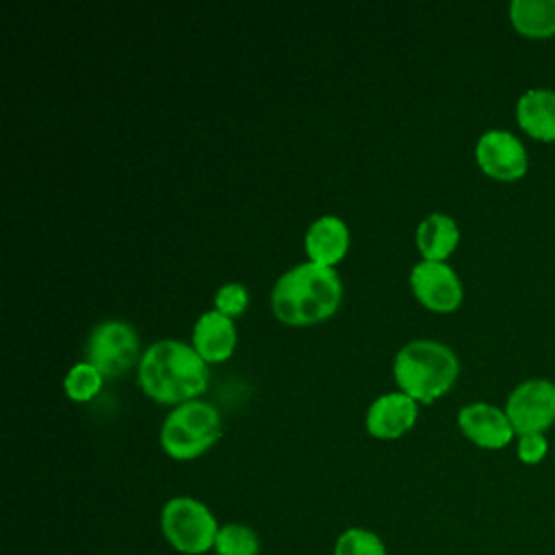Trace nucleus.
<instances>
[{
	"mask_svg": "<svg viewBox=\"0 0 555 555\" xmlns=\"http://www.w3.org/2000/svg\"><path fill=\"white\" fill-rule=\"evenodd\" d=\"M139 386L158 403H186L206 390L208 362L191 343L176 338L156 340L141 353Z\"/></svg>",
	"mask_w": 555,
	"mask_h": 555,
	"instance_id": "f257e3e1",
	"label": "nucleus"
},
{
	"mask_svg": "<svg viewBox=\"0 0 555 555\" xmlns=\"http://www.w3.org/2000/svg\"><path fill=\"white\" fill-rule=\"evenodd\" d=\"M343 299V282L334 267L299 262L284 271L271 288V312L286 325H312L330 319Z\"/></svg>",
	"mask_w": 555,
	"mask_h": 555,
	"instance_id": "f03ea898",
	"label": "nucleus"
},
{
	"mask_svg": "<svg viewBox=\"0 0 555 555\" xmlns=\"http://www.w3.org/2000/svg\"><path fill=\"white\" fill-rule=\"evenodd\" d=\"M460 373L457 356L444 343L416 338L405 343L392 360V375L401 392L418 403H431L444 395Z\"/></svg>",
	"mask_w": 555,
	"mask_h": 555,
	"instance_id": "7ed1b4c3",
	"label": "nucleus"
},
{
	"mask_svg": "<svg viewBox=\"0 0 555 555\" xmlns=\"http://www.w3.org/2000/svg\"><path fill=\"white\" fill-rule=\"evenodd\" d=\"M221 436L217 408L202 399L173 405L160 427V447L173 460H195Z\"/></svg>",
	"mask_w": 555,
	"mask_h": 555,
	"instance_id": "20e7f679",
	"label": "nucleus"
},
{
	"mask_svg": "<svg viewBox=\"0 0 555 555\" xmlns=\"http://www.w3.org/2000/svg\"><path fill=\"white\" fill-rule=\"evenodd\" d=\"M160 529L165 540L184 555H204L215 548L217 518L193 496H173L163 505Z\"/></svg>",
	"mask_w": 555,
	"mask_h": 555,
	"instance_id": "39448f33",
	"label": "nucleus"
},
{
	"mask_svg": "<svg viewBox=\"0 0 555 555\" xmlns=\"http://www.w3.org/2000/svg\"><path fill=\"white\" fill-rule=\"evenodd\" d=\"M87 362L98 366L104 377H115L126 373L139 356V334L121 319H106L98 323L85 345Z\"/></svg>",
	"mask_w": 555,
	"mask_h": 555,
	"instance_id": "423d86ee",
	"label": "nucleus"
},
{
	"mask_svg": "<svg viewBox=\"0 0 555 555\" xmlns=\"http://www.w3.org/2000/svg\"><path fill=\"white\" fill-rule=\"evenodd\" d=\"M505 414L518 436L544 431L555 423V384L551 379H525L507 397Z\"/></svg>",
	"mask_w": 555,
	"mask_h": 555,
	"instance_id": "0eeeda50",
	"label": "nucleus"
},
{
	"mask_svg": "<svg viewBox=\"0 0 555 555\" xmlns=\"http://www.w3.org/2000/svg\"><path fill=\"white\" fill-rule=\"evenodd\" d=\"M475 158L481 171L494 180L512 182L527 173L529 156L522 141L509 130H486L475 145Z\"/></svg>",
	"mask_w": 555,
	"mask_h": 555,
	"instance_id": "6e6552de",
	"label": "nucleus"
},
{
	"mask_svg": "<svg viewBox=\"0 0 555 555\" xmlns=\"http://www.w3.org/2000/svg\"><path fill=\"white\" fill-rule=\"evenodd\" d=\"M410 288L434 312H453L464 297L457 273L444 260H418L410 269Z\"/></svg>",
	"mask_w": 555,
	"mask_h": 555,
	"instance_id": "1a4fd4ad",
	"label": "nucleus"
},
{
	"mask_svg": "<svg viewBox=\"0 0 555 555\" xmlns=\"http://www.w3.org/2000/svg\"><path fill=\"white\" fill-rule=\"evenodd\" d=\"M418 416V401L401 390L375 397L364 414L366 431L379 440H395L410 431Z\"/></svg>",
	"mask_w": 555,
	"mask_h": 555,
	"instance_id": "9d476101",
	"label": "nucleus"
},
{
	"mask_svg": "<svg viewBox=\"0 0 555 555\" xmlns=\"http://www.w3.org/2000/svg\"><path fill=\"white\" fill-rule=\"evenodd\" d=\"M457 425L462 434L481 449H503L516 434L505 410L486 401H475L460 408Z\"/></svg>",
	"mask_w": 555,
	"mask_h": 555,
	"instance_id": "9b49d317",
	"label": "nucleus"
},
{
	"mask_svg": "<svg viewBox=\"0 0 555 555\" xmlns=\"http://www.w3.org/2000/svg\"><path fill=\"white\" fill-rule=\"evenodd\" d=\"M349 225L340 217L321 215L308 225L304 234V249L310 262L336 269L349 249Z\"/></svg>",
	"mask_w": 555,
	"mask_h": 555,
	"instance_id": "f8f14e48",
	"label": "nucleus"
},
{
	"mask_svg": "<svg viewBox=\"0 0 555 555\" xmlns=\"http://www.w3.org/2000/svg\"><path fill=\"white\" fill-rule=\"evenodd\" d=\"M191 345L208 364L228 360L236 347L234 319L219 312L217 308L204 310L193 323Z\"/></svg>",
	"mask_w": 555,
	"mask_h": 555,
	"instance_id": "ddd939ff",
	"label": "nucleus"
},
{
	"mask_svg": "<svg viewBox=\"0 0 555 555\" xmlns=\"http://www.w3.org/2000/svg\"><path fill=\"white\" fill-rule=\"evenodd\" d=\"M520 128L540 141H555V91L529 89L516 102Z\"/></svg>",
	"mask_w": 555,
	"mask_h": 555,
	"instance_id": "4468645a",
	"label": "nucleus"
},
{
	"mask_svg": "<svg viewBox=\"0 0 555 555\" xmlns=\"http://www.w3.org/2000/svg\"><path fill=\"white\" fill-rule=\"evenodd\" d=\"M460 243L457 221L447 212H429L416 225V247L423 260H444Z\"/></svg>",
	"mask_w": 555,
	"mask_h": 555,
	"instance_id": "2eb2a0df",
	"label": "nucleus"
},
{
	"mask_svg": "<svg viewBox=\"0 0 555 555\" xmlns=\"http://www.w3.org/2000/svg\"><path fill=\"white\" fill-rule=\"evenodd\" d=\"M509 20L525 37L555 35V0H514Z\"/></svg>",
	"mask_w": 555,
	"mask_h": 555,
	"instance_id": "dca6fc26",
	"label": "nucleus"
},
{
	"mask_svg": "<svg viewBox=\"0 0 555 555\" xmlns=\"http://www.w3.org/2000/svg\"><path fill=\"white\" fill-rule=\"evenodd\" d=\"M102 384H104L102 371L87 360L69 366V371L63 377V390L76 403L91 401L102 390Z\"/></svg>",
	"mask_w": 555,
	"mask_h": 555,
	"instance_id": "f3484780",
	"label": "nucleus"
},
{
	"mask_svg": "<svg viewBox=\"0 0 555 555\" xmlns=\"http://www.w3.org/2000/svg\"><path fill=\"white\" fill-rule=\"evenodd\" d=\"M212 551L217 555H258L260 542L251 527L241 522H228L219 527Z\"/></svg>",
	"mask_w": 555,
	"mask_h": 555,
	"instance_id": "a211bd4d",
	"label": "nucleus"
},
{
	"mask_svg": "<svg viewBox=\"0 0 555 555\" xmlns=\"http://www.w3.org/2000/svg\"><path fill=\"white\" fill-rule=\"evenodd\" d=\"M334 555H386V546L382 538L371 529L351 527L338 535Z\"/></svg>",
	"mask_w": 555,
	"mask_h": 555,
	"instance_id": "6ab92c4d",
	"label": "nucleus"
},
{
	"mask_svg": "<svg viewBox=\"0 0 555 555\" xmlns=\"http://www.w3.org/2000/svg\"><path fill=\"white\" fill-rule=\"evenodd\" d=\"M249 304V291L241 282H225L215 293V308L228 317H238Z\"/></svg>",
	"mask_w": 555,
	"mask_h": 555,
	"instance_id": "aec40b11",
	"label": "nucleus"
},
{
	"mask_svg": "<svg viewBox=\"0 0 555 555\" xmlns=\"http://www.w3.org/2000/svg\"><path fill=\"white\" fill-rule=\"evenodd\" d=\"M546 451H548V442H546L544 434L533 431V434L518 436L516 453H518V460L522 464H538V462H542Z\"/></svg>",
	"mask_w": 555,
	"mask_h": 555,
	"instance_id": "412c9836",
	"label": "nucleus"
}]
</instances>
